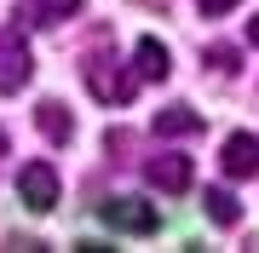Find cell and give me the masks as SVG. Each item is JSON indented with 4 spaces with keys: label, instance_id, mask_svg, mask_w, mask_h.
I'll list each match as a JSON object with an SVG mask.
<instances>
[{
    "label": "cell",
    "instance_id": "6da1fadb",
    "mask_svg": "<svg viewBox=\"0 0 259 253\" xmlns=\"http://www.w3.org/2000/svg\"><path fill=\"white\" fill-rule=\"evenodd\" d=\"M98 219L110 230H127V236H150L156 230V207L139 201V196H110V201H98Z\"/></svg>",
    "mask_w": 259,
    "mask_h": 253
},
{
    "label": "cell",
    "instance_id": "7a4b0ae2",
    "mask_svg": "<svg viewBox=\"0 0 259 253\" xmlns=\"http://www.w3.org/2000/svg\"><path fill=\"white\" fill-rule=\"evenodd\" d=\"M29 75H35L29 40L18 35V29H0V92H18V86H29Z\"/></svg>",
    "mask_w": 259,
    "mask_h": 253
},
{
    "label": "cell",
    "instance_id": "3957f363",
    "mask_svg": "<svg viewBox=\"0 0 259 253\" xmlns=\"http://www.w3.org/2000/svg\"><path fill=\"white\" fill-rule=\"evenodd\" d=\"M133 75H139V69H133ZM133 75H121L115 58L104 52V58H93V64H87V92L104 98V104H127V98H133Z\"/></svg>",
    "mask_w": 259,
    "mask_h": 253
},
{
    "label": "cell",
    "instance_id": "277c9868",
    "mask_svg": "<svg viewBox=\"0 0 259 253\" xmlns=\"http://www.w3.org/2000/svg\"><path fill=\"white\" fill-rule=\"evenodd\" d=\"M18 196H23V207H35V213H52L58 207V167L29 161V167L18 173Z\"/></svg>",
    "mask_w": 259,
    "mask_h": 253
},
{
    "label": "cell",
    "instance_id": "5b68a950",
    "mask_svg": "<svg viewBox=\"0 0 259 253\" xmlns=\"http://www.w3.org/2000/svg\"><path fill=\"white\" fill-rule=\"evenodd\" d=\"M144 178H150V190H161V196H179V190H190L196 161L190 156H150L144 161Z\"/></svg>",
    "mask_w": 259,
    "mask_h": 253
},
{
    "label": "cell",
    "instance_id": "8992f818",
    "mask_svg": "<svg viewBox=\"0 0 259 253\" xmlns=\"http://www.w3.org/2000/svg\"><path fill=\"white\" fill-rule=\"evenodd\" d=\"M219 161H225L231 178H253V173H259V138H253V132H231Z\"/></svg>",
    "mask_w": 259,
    "mask_h": 253
},
{
    "label": "cell",
    "instance_id": "52a82bcc",
    "mask_svg": "<svg viewBox=\"0 0 259 253\" xmlns=\"http://www.w3.org/2000/svg\"><path fill=\"white\" fill-rule=\"evenodd\" d=\"M133 69H139V81H167V75H173V64H167V46L144 35L139 46H133Z\"/></svg>",
    "mask_w": 259,
    "mask_h": 253
},
{
    "label": "cell",
    "instance_id": "ba28073f",
    "mask_svg": "<svg viewBox=\"0 0 259 253\" xmlns=\"http://www.w3.org/2000/svg\"><path fill=\"white\" fill-rule=\"evenodd\" d=\"M150 132H156V138H185V132H202V115L185 110V104H167L156 121H150Z\"/></svg>",
    "mask_w": 259,
    "mask_h": 253
},
{
    "label": "cell",
    "instance_id": "9c48e42d",
    "mask_svg": "<svg viewBox=\"0 0 259 253\" xmlns=\"http://www.w3.org/2000/svg\"><path fill=\"white\" fill-rule=\"evenodd\" d=\"M35 121H40V132H47L52 144H69V138H75V121H69V110H64V104H40V110H35Z\"/></svg>",
    "mask_w": 259,
    "mask_h": 253
},
{
    "label": "cell",
    "instance_id": "30bf717a",
    "mask_svg": "<svg viewBox=\"0 0 259 253\" xmlns=\"http://www.w3.org/2000/svg\"><path fill=\"white\" fill-rule=\"evenodd\" d=\"M202 201H207V219H213V225H236V219H242L236 196H231V190H219V184H213V190H202Z\"/></svg>",
    "mask_w": 259,
    "mask_h": 253
},
{
    "label": "cell",
    "instance_id": "8fae6325",
    "mask_svg": "<svg viewBox=\"0 0 259 253\" xmlns=\"http://www.w3.org/2000/svg\"><path fill=\"white\" fill-rule=\"evenodd\" d=\"M75 12H81V0H35L29 18L35 23H64V18H75Z\"/></svg>",
    "mask_w": 259,
    "mask_h": 253
},
{
    "label": "cell",
    "instance_id": "7c38bea8",
    "mask_svg": "<svg viewBox=\"0 0 259 253\" xmlns=\"http://www.w3.org/2000/svg\"><path fill=\"white\" fill-rule=\"evenodd\" d=\"M207 64H213V69H236V52H231V46H213Z\"/></svg>",
    "mask_w": 259,
    "mask_h": 253
},
{
    "label": "cell",
    "instance_id": "4fadbf2b",
    "mask_svg": "<svg viewBox=\"0 0 259 253\" xmlns=\"http://www.w3.org/2000/svg\"><path fill=\"white\" fill-rule=\"evenodd\" d=\"M196 6H202V18H225V12L236 6V0H196Z\"/></svg>",
    "mask_w": 259,
    "mask_h": 253
},
{
    "label": "cell",
    "instance_id": "5bb4252c",
    "mask_svg": "<svg viewBox=\"0 0 259 253\" xmlns=\"http://www.w3.org/2000/svg\"><path fill=\"white\" fill-rule=\"evenodd\" d=\"M248 40H253V46H259V18H253V23H248Z\"/></svg>",
    "mask_w": 259,
    "mask_h": 253
},
{
    "label": "cell",
    "instance_id": "9a60e30c",
    "mask_svg": "<svg viewBox=\"0 0 259 253\" xmlns=\"http://www.w3.org/2000/svg\"><path fill=\"white\" fill-rule=\"evenodd\" d=\"M0 156H6V132H0Z\"/></svg>",
    "mask_w": 259,
    "mask_h": 253
}]
</instances>
